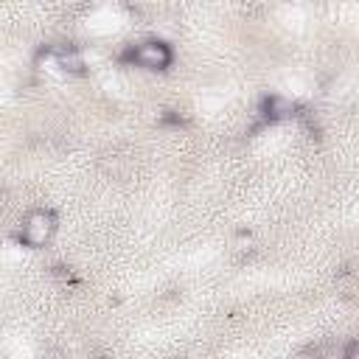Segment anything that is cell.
Listing matches in <instances>:
<instances>
[{
    "mask_svg": "<svg viewBox=\"0 0 359 359\" xmlns=\"http://www.w3.org/2000/svg\"><path fill=\"white\" fill-rule=\"evenodd\" d=\"M53 216L48 210H31L20 227V238L28 244V247H42L50 241L53 236Z\"/></svg>",
    "mask_w": 359,
    "mask_h": 359,
    "instance_id": "6da1fadb",
    "label": "cell"
},
{
    "mask_svg": "<svg viewBox=\"0 0 359 359\" xmlns=\"http://www.w3.org/2000/svg\"><path fill=\"white\" fill-rule=\"evenodd\" d=\"M132 59H135V65H140L146 70H163V67L171 65V48L165 42L149 39V42H140L132 50Z\"/></svg>",
    "mask_w": 359,
    "mask_h": 359,
    "instance_id": "7a4b0ae2",
    "label": "cell"
},
{
    "mask_svg": "<svg viewBox=\"0 0 359 359\" xmlns=\"http://www.w3.org/2000/svg\"><path fill=\"white\" fill-rule=\"evenodd\" d=\"M56 59H59V65H62L65 70H81V67H84L81 56H79V53H73V50H59V53H56Z\"/></svg>",
    "mask_w": 359,
    "mask_h": 359,
    "instance_id": "3957f363",
    "label": "cell"
}]
</instances>
